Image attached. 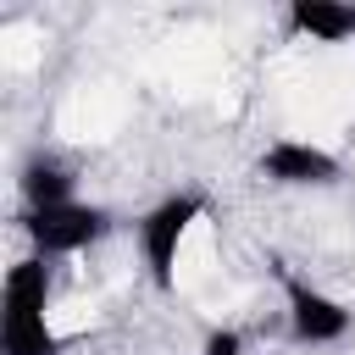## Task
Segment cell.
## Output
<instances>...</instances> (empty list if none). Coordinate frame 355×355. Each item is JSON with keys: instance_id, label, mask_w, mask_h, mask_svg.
<instances>
[{"instance_id": "obj_1", "label": "cell", "mask_w": 355, "mask_h": 355, "mask_svg": "<svg viewBox=\"0 0 355 355\" xmlns=\"http://www.w3.org/2000/svg\"><path fill=\"white\" fill-rule=\"evenodd\" d=\"M55 300V266L39 255H22L0 283V355H61L67 338L50 322Z\"/></svg>"}, {"instance_id": "obj_2", "label": "cell", "mask_w": 355, "mask_h": 355, "mask_svg": "<svg viewBox=\"0 0 355 355\" xmlns=\"http://www.w3.org/2000/svg\"><path fill=\"white\" fill-rule=\"evenodd\" d=\"M205 211H211V200H205L200 189H172V194H161V200L139 216V227H133L139 261H144V277H150L161 294L178 288V261H183L194 227L205 222Z\"/></svg>"}, {"instance_id": "obj_3", "label": "cell", "mask_w": 355, "mask_h": 355, "mask_svg": "<svg viewBox=\"0 0 355 355\" xmlns=\"http://www.w3.org/2000/svg\"><path fill=\"white\" fill-rule=\"evenodd\" d=\"M17 222H22V239L33 244L39 261L83 255V250H94L111 233V211L89 205V200H67V205H50V211H22Z\"/></svg>"}, {"instance_id": "obj_4", "label": "cell", "mask_w": 355, "mask_h": 355, "mask_svg": "<svg viewBox=\"0 0 355 355\" xmlns=\"http://www.w3.org/2000/svg\"><path fill=\"white\" fill-rule=\"evenodd\" d=\"M277 283H283V316H288V338L294 344H305V349H327V344H344L349 338V327H355V311L338 300V294H327L322 283H311V277H300V272H277Z\"/></svg>"}, {"instance_id": "obj_5", "label": "cell", "mask_w": 355, "mask_h": 355, "mask_svg": "<svg viewBox=\"0 0 355 355\" xmlns=\"http://www.w3.org/2000/svg\"><path fill=\"white\" fill-rule=\"evenodd\" d=\"M255 172L272 189H333V183H344V161L327 144H311V139H294V133L272 139L255 155Z\"/></svg>"}, {"instance_id": "obj_6", "label": "cell", "mask_w": 355, "mask_h": 355, "mask_svg": "<svg viewBox=\"0 0 355 355\" xmlns=\"http://www.w3.org/2000/svg\"><path fill=\"white\" fill-rule=\"evenodd\" d=\"M283 28H288V39H305V44H344V39H355V6H344V0H288Z\"/></svg>"}, {"instance_id": "obj_7", "label": "cell", "mask_w": 355, "mask_h": 355, "mask_svg": "<svg viewBox=\"0 0 355 355\" xmlns=\"http://www.w3.org/2000/svg\"><path fill=\"white\" fill-rule=\"evenodd\" d=\"M72 189H78L72 166H67L61 155H44V150H33V155L22 161V172H17L22 211H50V205H67V200H78Z\"/></svg>"}, {"instance_id": "obj_8", "label": "cell", "mask_w": 355, "mask_h": 355, "mask_svg": "<svg viewBox=\"0 0 355 355\" xmlns=\"http://www.w3.org/2000/svg\"><path fill=\"white\" fill-rule=\"evenodd\" d=\"M200 355H244V333L239 327H211L205 344H200Z\"/></svg>"}]
</instances>
